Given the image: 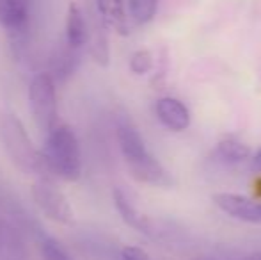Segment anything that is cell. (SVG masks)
<instances>
[{
    "label": "cell",
    "mask_w": 261,
    "mask_h": 260,
    "mask_svg": "<svg viewBox=\"0 0 261 260\" xmlns=\"http://www.w3.org/2000/svg\"><path fill=\"white\" fill-rule=\"evenodd\" d=\"M117 143L124 162L135 180L153 187H167L171 184V173L155 159V155L146 146L141 132L132 123H121L117 127Z\"/></svg>",
    "instance_id": "6da1fadb"
},
{
    "label": "cell",
    "mask_w": 261,
    "mask_h": 260,
    "mask_svg": "<svg viewBox=\"0 0 261 260\" xmlns=\"http://www.w3.org/2000/svg\"><path fill=\"white\" fill-rule=\"evenodd\" d=\"M0 143L11 162L23 173L38 175L46 180L52 178L43 153L34 146L25 125L14 114H0Z\"/></svg>",
    "instance_id": "7a4b0ae2"
},
{
    "label": "cell",
    "mask_w": 261,
    "mask_h": 260,
    "mask_svg": "<svg viewBox=\"0 0 261 260\" xmlns=\"http://www.w3.org/2000/svg\"><path fill=\"white\" fill-rule=\"evenodd\" d=\"M46 168L50 177L62 178L66 182H76L82 175V153L79 137L69 125H55L48 132L45 152Z\"/></svg>",
    "instance_id": "3957f363"
},
{
    "label": "cell",
    "mask_w": 261,
    "mask_h": 260,
    "mask_svg": "<svg viewBox=\"0 0 261 260\" xmlns=\"http://www.w3.org/2000/svg\"><path fill=\"white\" fill-rule=\"evenodd\" d=\"M29 107L39 130L46 132L57 125V87L52 73L41 72L29 84Z\"/></svg>",
    "instance_id": "277c9868"
},
{
    "label": "cell",
    "mask_w": 261,
    "mask_h": 260,
    "mask_svg": "<svg viewBox=\"0 0 261 260\" xmlns=\"http://www.w3.org/2000/svg\"><path fill=\"white\" fill-rule=\"evenodd\" d=\"M32 200L41 208V212L48 219L61 225H73L75 223V210L69 203L68 196L55 187L52 180L41 178L32 185Z\"/></svg>",
    "instance_id": "5b68a950"
},
{
    "label": "cell",
    "mask_w": 261,
    "mask_h": 260,
    "mask_svg": "<svg viewBox=\"0 0 261 260\" xmlns=\"http://www.w3.org/2000/svg\"><path fill=\"white\" fill-rule=\"evenodd\" d=\"M212 201L231 219L251 225H261V200L234 193H215Z\"/></svg>",
    "instance_id": "8992f818"
},
{
    "label": "cell",
    "mask_w": 261,
    "mask_h": 260,
    "mask_svg": "<svg viewBox=\"0 0 261 260\" xmlns=\"http://www.w3.org/2000/svg\"><path fill=\"white\" fill-rule=\"evenodd\" d=\"M112 200H114V205H116L117 212H119L121 219H123L128 226L137 230V232L142 233V235L151 237V239L162 237L164 230L158 226V221H155L153 218H149V216L142 214V212L135 207L132 198L128 196L121 187H116L112 191Z\"/></svg>",
    "instance_id": "52a82bcc"
},
{
    "label": "cell",
    "mask_w": 261,
    "mask_h": 260,
    "mask_svg": "<svg viewBox=\"0 0 261 260\" xmlns=\"http://www.w3.org/2000/svg\"><path fill=\"white\" fill-rule=\"evenodd\" d=\"M158 122L171 132H185L190 127V111L174 97H162L155 104Z\"/></svg>",
    "instance_id": "ba28073f"
},
{
    "label": "cell",
    "mask_w": 261,
    "mask_h": 260,
    "mask_svg": "<svg viewBox=\"0 0 261 260\" xmlns=\"http://www.w3.org/2000/svg\"><path fill=\"white\" fill-rule=\"evenodd\" d=\"M251 148L245 143L237 141V139H224V141L217 143V146L212 150L210 160L219 166H234V164L251 159Z\"/></svg>",
    "instance_id": "9c48e42d"
},
{
    "label": "cell",
    "mask_w": 261,
    "mask_h": 260,
    "mask_svg": "<svg viewBox=\"0 0 261 260\" xmlns=\"http://www.w3.org/2000/svg\"><path fill=\"white\" fill-rule=\"evenodd\" d=\"M89 41V29L86 18L76 4H69L66 13V45L79 50Z\"/></svg>",
    "instance_id": "30bf717a"
},
{
    "label": "cell",
    "mask_w": 261,
    "mask_h": 260,
    "mask_svg": "<svg viewBox=\"0 0 261 260\" xmlns=\"http://www.w3.org/2000/svg\"><path fill=\"white\" fill-rule=\"evenodd\" d=\"M29 21L27 0H0V25L16 32Z\"/></svg>",
    "instance_id": "8fae6325"
},
{
    "label": "cell",
    "mask_w": 261,
    "mask_h": 260,
    "mask_svg": "<svg viewBox=\"0 0 261 260\" xmlns=\"http://www.w3.org/2000/svg\"><path fill=\"white\" fill-rule=\"evenodd\" d=\"M98 11L110 27H114L121 34H128V11L126 0H96Z\"/></svg>",
    "instance_id": "7c38bea8"
},
{
    "label": "cell",
    "mask_w": 261,
    "mask_h": 260,
    "mask_svg": "<svg viewBox=\"0 0 261 260\" xmlns=\"http://www.w3.org/2000/svg\"><path fill=\"white\" fill-rule=\"evenodd\" d=\"M158 0H126V11L137 25H146L155 18Z\"/></svg>",
    "instance_id": "4fadbf2b"
},
{
    "label": "cell",
    "mask_w": 261,
    "mask_h": 260,
    "mask_svg": "<svg viewBox=\"0 0 261 260\" xmlns=\"http://www.w3.org/2000/svg\"><path fill=\"white\" fill-rule=\"evenodd\" d=\"M76 66V56H75V49L71 46H66L55 52L54 61H52V68H54V79L64 80L66 77H69L75 72Z\"/></svg>",
    "instance_id": "5bb4252c"
},
{
    "label": "cell",
    "mask_w": 261,
    "mask_h": 260,
    "mask_svg": "<svg viewBox=\"0 0 261 260\" xmlns=\"http://www.w3.org/2000/svg\"><path fill=\"white\" fill-rule=\"evenodd\" d=\"M130 72L135 73V75H146L153 69L155 66V59H153V54L151 50L148 49H141L137 52H134L130 56Z\"/></svg>",
    "instance_id": "9a60e30c"
},
{
    "label": "cell",
    "mask_w": 261,
    "mask_h": 260,
    "mask_svg": "<svg viewBox=\"0 0 261 260\" xmlns=\"http://www.w3.org/2000/svg\"><path fill=\"white\" fill-rule=\"evenodd\" d=\"M41 255H43V260H73L66 253V250L61 246L52 237H43L41 239Z\"/></svg>",
    "instance_id": "2e32d148"
},
{
    "label": "cell",
    "mask_w": 261,
    "mask_h": 260,
    "mask_svg": "<svg viewBox=\"0 0 261 260\" xmlns=\"http://www.w3.org/2000/svg\"><path fill=\"white\" fill-rule=\"evenodd\" d=\"M91 54H93L94 61L101 66L109 64V45H107V39L105 38H98L94 41L93 49H91Z\"/></svg>",
    "instance_id": "e0dca14e"
},
{
    "label": "cell",
    "mask_w": 261,
    "mask_h": 260,
    "mask_svg": "<svg viewBox=\"0 0 261 260\" xmlns=\"http://www.w3.org/2000/svg\"><path fill=\"white\" fill-rule=\"evenodd\" d=\"M121 258L123 260H153L139 246H124L123 250H121Z\"/></svg>",
    "instance_id": "ac0fdd59"
},
{
    "label": "cell",
    "mask_w": 261,
    "mask_h": 260,
    "mask_svg": "<svg viewBox=\"0 0 261 260\" xmlns=\"http://www.w3.org/2000/svg\"><path fill=\"white\" fill-rule=\"evenodd\" d=\"M252 166H254L256 171H261V148L252 155Z\"/></svg>",
    "instance_id": "d6986e66"
},
{
    "label": "cell",
    "mask_w": 261,
    "mask_h": 260,
    "mask_svg": "<svg viewBox=\"0 0 261 260\" xmlns=\"http://www.w3.org/2000/svg\"><path fill=\"white\" fill-rule=\"evenodd\" d=\"M4 244H6V230H4V225L0 221V250L4 248Z\"/></svg>",
    "instance_id": "ffe728a7"
},
{
    "label": "cell",
    "mask_w": 261,
    "mask_h": 260,
    "mask_svg": "<svg viewBox=\"0 0 261 260\" xmlns=\"http://www.w3.org/2000/svg\"><path fill=\"white\" fill-rule=\"evenodd\" d=\"M244 260H261V251H258V253L249 255V257H245Z\"/></svg>",
    "instance_id": "44dd1931"
},
{
    "label": "cell",
    "mask_w": 261,
    "mask_h": 260,
    "mask_svg": "<svg viewBox=\"0 0 261 260\" xmlns=\"http://www.w3.org/2000/svg\"><path fill=\"white\" fill-rule=\"evenodd\" d=\"M206 260H208V258H206Z\"/></svg>",
    "instance_id": "7402d4cb"
}]
</instances>
